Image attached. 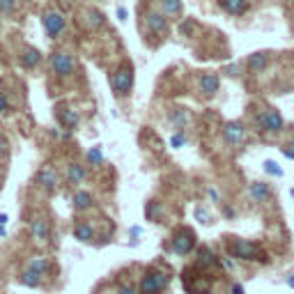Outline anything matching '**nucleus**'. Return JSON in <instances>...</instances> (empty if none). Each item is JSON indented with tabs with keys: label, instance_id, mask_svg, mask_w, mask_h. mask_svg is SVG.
<instances>
[{
	"label": "nucleus",
	"instance_id": "1",
	"mask_svg": "<svg viewBox=\"0 0 294 294\" xmlns=\"http://www.w3.org/2000/svg\"><path fill=\"white\" fill-rule=\"evenodd\" d=\"M113 90L117 97H127L131 90V85H134V67L131 65H122L120 71L113 76Z\"/></svg>",
	"mask_w": 294,
	"mask_h": 294
},
{
	"label": "nucleus",
	"instance_id": "2",
	"mask_svg": "<svg viewBox=\"0 0 294 294\" xmlns=\"http://www.w3.org/2000/svg\"><path fill=\"white\" fill-rule=\"evenodd\" d=\"M228 248L234 258H239V260H258V255H260L258 244H253L248 239H232L228 244Z\"/></svg>",
	"mask_w": 294,
	"mask_h": 294
},
{
	"label": "nucleus",
	"instance_id": "3",
	"mask_svg": "<svg viewBox=\"0 0 294 294\" xmlns=\"http://www.w3.org/2000/svg\"><path fill=\"white\" fill-rule=\"evenodd\" d=\"M165 285H168V276L161 271H150L140 283V294H159Z\"/></svg>",
	"mask_w": 294,
	"mask_h": 294
},
{
	"label": "nucleus",
	"instance_id": "4",
	"mask_svg": "<svg viewBox=\"0 0 294 294\" xmlns=\"http://www.w3.org/2000/svg\"><path fill=\"white\" fill-rule=\"evenodd\" d=\"M258 124L267 134H278L283 129V115L276 108H269V110H264L262 115H258Z\"/></svg>",
	"mask_w": 294,
	"mask_h": 294
},
{
	"label": "nucleus",
	"instance_id": "5",
	"mask_svg": "<svg viewBox=\"0 0 294 294\" xmlns=\"http://www.w3.org/2000/svg\"><path fill=\"white\" fill-rule=\"evenodd\" d=\"M193 246H195V234L191 232L189 228H182L180 232L175 234V239H173V250H175L177 255L191 253V250H193Z\"/></svg>",
	"mask_w": 294,
	"mask_h": 294
},
{
	"label": "nucleus",
	"instance_id": "6",
	"mask_svg": "<svg viewBox=\"0 0 294 294\" xmlns=\"http://www.w3.org/2000/svg\"><path fill=\"white\" fill-rule=\"evenodd\" d=\"M51 67H53V71L58 76H69L71 71H74V58L71 55H67V53H53L51 55Z\"/></svg>",
	"mask_w": 294,
	"mask_h": 294
},
{
	"label": "nucleus",
	"instance_id": "7",
	"mask_svg": "<svg viewBox=\"0 0 294 294\" xmlns=\"http://www.w3.org/2000/svg\"><path fill=\"white\" fill-rule=\"evenodd\" d=\"M44 28H46V35L49 37H58L62 30H65V16L60 12H46L44 14Z\"/></svg>",
	"mask_w": 294,
	"mask_h": 294
},
{
	"label": "nucleus",
	"instance_id": "8",
	"mask_svg": "<svg viewBox=\"0 0 294 294\" xmlns=\"http://www.w3.org/2000/svg\"><path fill=\"white\" fill-rule=\"evenodd\" d=\"M223 136L230 145H239L241 140L246 138V127L241 122H228L223 129Z\"/></svg>",
	"mask_w": 294,
	"mask_h": 294
},
{
	"label": "nucleus",
	"instance_id": "9",
	"mask_svg": "<svg viewBox=\"0 0 294 294\" xmlns=\"http://www.w3.org/2000/svg\"><path fill=\"white\" fill-rule=\"evenodd\" d=\"M147 28L150 32H154L156 37H163L168 32V19L163 14H156V12H150L147 14Z\"/></svg>",
	"mask_w": 294,
	"mask_h": 294
},
{
	"label": "nucleus",
	"instance_id": "10",
	"mask_svg": "<svg viewBox=\"0 0 294 294\" xmlns=\"http://www.w3.org/2000/svg\"><path fill=\"white\" fill-rule=\"evenodd\" d=\"M219 85H221V80L216 74H204L202 78H200V90L207 97H214L216 92H219Z\"/></svg>",
	"mask_w": 294,
	"mask_h": 294
},
{
	"label": "nucleus",
	"instance_id": "11",
	"mask_svg": "<svg viewBox=\"0 0 294 294\" xmlns=\"http://www.w3.org/2000/svg\"><path fill=\"white\" fill-rule=\"evenodd\" d=\"M37 182H39L46 191H55V186H58V173H55L53 168H41L39 175H37Z\"/></svg>",
	"mask_w": 294,
	"mask_h": 294
},
{
	"label": "nucleus",
	"instance_id": "12",
	"mask_svg": "<svg viewBox=\"0 0 294 294\" xmlns=\"http://www.w3.org/2000/svg\"><path fill=\"white\" fill-rule=\"evenodd\" d=\"M221 7H223L228 14L241 16L246 10H248V0H221Z\"/></svg>",
	"mask_w": 294,
	"mask_h": 294
},
{
	"label": "nucleus",
	"instance_id": "13",
	"mask_svg": "<svg viewBox=\"0 0 294 294\" xmlns=\"http://www.w3.org/2000/svg\"><path fill=\"white\" fill-rule=\"evenodd\" d=\"M184 285L191 294H209V289H212V283L207 278H195L193 283H191V280H184Z\"/></svg>",
	"mask_w": 294,
	"mask_h": 294
},
{
	"label": "nucleus",
	"instance_id": "14",
	"mask_svg": "<svg viewBox=\"0 0 294 294\" xmlns=\"http://www.w3.org/2000/svg\"><path fill=\"white\" fill-rule=\"evenodd\" d=\"M267 65H269V55L262 53V51L248 55V69L250 71H262V69H267Z\"/></svg>",
	"mask_w": 294,
	"mask_h": 294
},
{
	"label": "nucleus",
	"instance_id": "15",
	"mask_svg": "<svg viewBox=\"0 0 294 294\" xmlns=\"http://www.w3.org/2000/svg\"><path fill=\"white\" fill-rule=\"evenodd\" d=\"M271 195V189L267 184H262V182H255V184H250V198L255 200V202H264V200Z\"/></svg>",
	"mask_w": 294,
	"mask_h": 294
},
{
	"label": "nucleus",
	"instance_id": "16",
	"mask_svg": "<svg viewBox=\"0 0 294 294\" xmlns=\"http://www.w3.org/2000/svg\"><path fill=\"white\" fill-rule=\"evenodd\" d=\"M30 232L35 239H49V223L44 219H35L30 225Z\"/></svg>",
	"mask_w": 294,
	"mask_h": 294
},
{
	"label": "nucleus",
	"instance_id": "17",
	"mask_svg": "<svg viewBox=\"0 0 294 294\" xmlns=\"http://www.w3.org/2000/svg\"><path fill=\"white\" fill-rule=\"evenodd\" d=\"M74 237L78 241H83V244H88V241H92V237H95V230H92V225L80 223L74 228Z\"/></svg>",
	"mask_w": 294,
	"mask_h": 294
},
{
	"label": "nucleus",
	"instance_id": "18",
	"mask_svg": "<svg viewBox=\"0 0 294 294\" xmlns=\"http://www.w3.org/2000/svg\"><path fill=\"white\" fill-rule=\"evenodd\" d=\"M60 122H62V127H65V129L71 131L76 124H78V113H76V110H69V108L60 110Z\"/></svg>",
	"mask_w": 294,
	"mask_h": 294
},
{
	"label": "nucleus",
	"instance_id": "19",
	"mask_svg": "<svg viewBox=\"0 0 294 294\" xmlns=\"http://www.w3.org/2000/svg\"><path fill=\"white\" fill-rule=\"evenodd\" d=\"M216 264H219V258H216L209 248H200V253H198V267H216Z\"/></svg>",
	"mask_w": 294,
	"mask_h": 294
},
{
	"label": "nucleus",
	"instance_id": "20",
	"mask_svg": "<svg viewBox=\"0 0 294 294\" xmlns=\"http://www.w3.org/2000/svg\"><path fill=\"white\" fill-rule=\"evenodd\" d=\"M41 60V55L37 49H28L23 55H21V62H23V67H28V69H32V67H37Z\"/></svg>",
	"mask_w": 294,
	"mask_h": 294
},
{
	"label": "nucleus",
	"instance_id": "21",
	"mask_svg": "<svg viewBox=\"0 0 294 294\" xmlns=\"http://www.w3.org/2000/svg\"><path fill=\"white\" fill-rule=\"evenodd\" d=\"M92 204V195L85 193V191H78V193L74 195V209H88Z\"/></svg>",
	"mask_w": 294,
	"mask_h": 294
},
{
	"label": "nucleus",
	"instance_id": "22",
	"mask_svg": "<svg viewBox=\"0 0 294 294\" xmlns=\"http://www.w3.org/2000/svg\"><path fill=\"white\" fill-rule=\"evenodd\" d=\"M85 177V170L80 168V165H69V170H67V180H69V184H80Z\"/></svg>",
	"mask_w": 294,
	"mask_h": 294
},
{
	"label": "nucleus",
	"instance_id": "23",
	"mask_svg": "<svg viewBox=\"0 0 294 294\" xmlns=\"http://www.w3.org/2000/svg\"><path fill=\"white\" fill-rule=\"evenodd\" d=\"M161 5H163L165 14L175 16V14H180V10H182V0H161Z\"/></svg>",
	"mask_w": 294,
	"mask_h": 294
},
{
	"label": "nucleus",
	"instance_id": "24",
	"mask_svg": "<svg viewBox=\"0 0 294 294\" xmlns=\"http://www.w3.org/2000/svg\"><path fill=\"white\" fill-rule=\"evenodd\" d=\"M46 269H49V262H46V258H35L30 262V271H32V274L41 276V274H46Z\"/></svg>",
	"mask_w": 294,
	"mask_h": 294
},
{
	"label": "nucleus",
	"instance_id": "25",
	"mask_svg": "<svg viewBox=\"0 0 294 294\" xmlns=\"http://www.w3.org/2000/svg\"><path fill=\"white\" fill-rule=\"evenodd\" d=\"M170 122H173L175 127H184L186 122H189V115H186L182 108H177V110H173V113H170Z\"/></svg>",
	"mask_w": 294,
	"mask_h": 294
},
{
	"label": "nucleus",
	"instance_id": "26",
	"mask_svg": "<svg viewBox=\"0 0 294 294\" xmlns=\"http://www.w3.org/2000/svg\"><path fill=\"white\" fill-rule=\"evenodd\" d=\"M21 283H23V285H28V287H37V283H39V276H37V274H32V271L28 269L23 276H21Z\"/></svg>",
	"mask_w": 294,
	"mask_h": 294
},
{
	"label": "nucleus",
	"instance_id": "27",
	"mask_svg": "<svg viewBox=\"0 0 294 294\" xmlns=\"http://www.w3.org/2000/svg\"><path fill=\"white\" fill-rule=\"evenodd\" d=\"M88 161H90L92 165H99L101 161H104V154H101V147H92V150L88 152Z\"/></svg>",
	"mask_w": 294,
	"mask_h": 294
},
{
	"label": "nucleus",
	"instance_id": "28",
	"mask_svg": "<svg viewBox=\"0 0 294 294\" xmlns=\"http://www.w3.org/2000/svg\"><path fill=\"white\" fill-rule=\"evenodd\" d=\"M264 170L269 175H274V177H280V175H283V168H278L276 161H264Z\"/></svg>",
	"mask_w": 294,
	"mask_h": 294
},
{
	"label": "nucleus",
	"instance_id": "29",
	"mask_svg": "<svg viewBox=\"0 0 294 294\" xmlns=\"http://www.w3.org/2000/svg\"><path fill=\"white\" fill-rule=\"evenodd\" d=\"M184 143H186V136L182 134V131H177V134H175L173 138H170V145H173L175 150H177V147H182V145H184Z\"/></svg>",
	"mask_w": 294,
	"mask_h": 294
},
{
	"label": "nucleus",
	"instance_id": "30",
	"mask_svg": "<svg viewBox=\"0 0 294 294\" xmlns=\"http://www.w3.org/2000/svg\"><path fill=\"white\" fill-rule=\"evenodd\" d=\"M14 7H16V0H0V12H3V14L14 12Z\"/></svg>",
	"mask_w": 294,
	"mask_h": 294
},
{
	"label": "nucleus",
	"instance_id": "31",
	"mask_svg": "<svg viewBox=\"0 0 294 294\" xmlns=\"http://www.w3.org/2000/svg\"><path fill=\"white\" fill-rule=\"evenodd\" d=\"M195 219H200L202 223H212V216L207 214V209H202V207H198V209H195Z\"/></svg>",
	"mask_w": 294,
	"mask_h": 294
},
{
	"label": "nucleus",
	"instance_id": "32",
	"mask_svg": "<svg viewBox=\"0 0 294 294\" xmlns=\"http://www.w3.org/2000/svg\"><path fill=\"white\" fill-rule=\"evenodd\" d=\"M90 21H92V25H101L104 23V16L99 12H90Z\"/></svg>",
	"mask_w": 294,
	"mask_h": 294
},
{
	"label": "nucleus",
	"instance_id": "33",
	"mask_svg": "<svg viewBox=\"0 0 294 294\" xmlns=\"http://www.w3.org/2000/svg\"><path fill=\"white\" fill-rule=\"evenodd\" d=\"M7 110V97H5V92H0V113H5Z\"/></svg>",
	"mask_w": 294,
	"mask_h": 294
},
{
	"label": "nucleus",
	"instance_id": "34",
	"mask_svg": "<svg viewBox=\"0 0 294 294\" xmlns=\"http://www.w3.org/2000/svg\"><path fill=\"white\" fill-rule=\"evenodd\" d=\"M283 156H287V159H294V147L289 145V147H283Z\"/></svg>",
	"mask_w": 294,
	"mask_h": 294
},
{
	"label": "nucleus",
	"instance_id": "35",
	"mask_svg": "<svg viewBox=\"0 0 294 294\" xmlns=\"http://www.w3.org/2000/svg\"><path fill=\"white\" fill-rule=\"evenodd\" d=\"M117 294H136V292H134V287H131V285H124V287L117 289Z\"/></svg>",
	"mask_w": 294,
	"mask_h": 294
},
{
	"label": "nucleus",
	"instance_id": "36",
	"mask_svg": "<svg viewBox=\"0 0 294 294\" xmlns=\"http://www.w3.org/2000/svg\"><path fill=\"white\" fill-rule=\"evenodd\" d=\"M117 19L127 21V10H124V7H117Z\"/></svg>",
	"mask_w": 294,
	"mask_h": 294
},
{
	"label": "nucleus",
	"instance_id": "37",
	"mask_svg": "<svg viewBox=\"0 0 294 294\" xmlns=\"http://www.w3.org/2000/svg\"><path fill=\"white\" fill-rule=\"evenodd\" d=\"M5 152H7V140L0 136V154H5Z\"/></svg>",
	"mask_w": 294,
	"mask_h": 294
},
{
	"label": "nucleus",
	"instance_id": "38",
	"mask_svg": "<svg viewBox=\"0 0 294 294\" xmlns=\"http://www.w3.org/2000/svg\"><path fill=\"white\" fill-rule=\"evenodd\" d=\"M232 294H244V287L241 285H232Z\"/></svg>",
	"mask_w": 294,
	"mask_h": 294
},
{
	"label": "nucleus",
	"instance_id": "39",
	"mask_svg": "<svg viewBox=\"0 0 294 294\" xmlns=\"http://www.w3.org/2000/svg\"><path fill=\"white\" fill-rule=\"evenodd\" d=\"M225 216H230V219L234 216V209H232V207H225Z\"/></svg>",
	"mask_w": 294,
	"mask_h": 294
},
{
	"label": "nucleus",
	"instance_id": "40",
	"mask_svg": "<svg viewBox=\"0 0 294 294\" xmlns=\"http://www.w3.org/2000/svg\"><path fill=\"white\" fill-rule=\"evenodd\" d=\"M209 195H212V200H219V193H216L214 189H209Z\"/></svg>",
	"mask_w": 294,
	"mask_h": 294
},
{
	"label": "nucleus",
	"instance_id": "41",
	"mask_svg": "<svg viewBox=\"0 0 294 294\" xmlns=\"http://www.w3.org/2000/svg\"><path fill=\"white\" fill-rule=\"evenodd\" d=\"M287 285H289V287H294V276H289V278H287Z\"/></svg>",
	"mask_w": 294,
	"mask_h": 294
},
{
	"label": "nucleus",
	"instance_id": "42",
	"mask_svg": "<svg viewBox=\"0 0 294 294\" xmlns=\"http://www.w3.org/2000/svg\"><path fill=\"white\" fill-rule=\"evenodd\" d=\"M5 221H7V214H0V225L5 223Z\"/></svg>",
	"mask_w": 294,
	"mask_h": 294
},
{
	"label": "nucleus",
	"instance_id": "43",
	"mask_svg": "<svg viewBox=\"0 0 294 294\" xmlns=\"http://www.w3.org/2000/svg\"><path fill=\"white\" fill-rule=\"evenodd\" d=\"M0 237H5V228L3 225H0Z\"/></svg>",
	"mask_w": 294,
	"mask_h": 294
}]
</instances>
